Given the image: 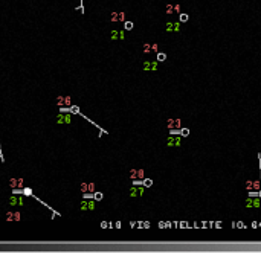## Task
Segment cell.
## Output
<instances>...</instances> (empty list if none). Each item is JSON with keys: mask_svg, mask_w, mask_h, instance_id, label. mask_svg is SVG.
Here are the masks:
<instances>
[{"mask_svg": "<svg viewBox=\"0 0 261 253\" xmlns=\"http://www.w3.org/2000/svg\"><path fill=\"white\" fill-rule=\"evenodd\" d=\"M95 207H96V204H95V200H92V198H84V200L79 203V211L81 212H92Z\"/></svg>", "mask_w": 261, "mask_h": 253, "instance_id": "cell-1", "label": "cell"}, {"mask_svg": "<svg viewBox=\"0 0 261 253\" xmlns=\"http://www.w3.org/2000/svg\"><path fill=\"white\" fill-rule=\"evenodd\" d=\"M55 122L60 124V125H69L72 122V116L69 114V111H63L60 114H57L55 117Z\"/></svg>", "mask_w": 261, "mask_h": 253, "instance_id": "cell-2", "label": "cell"}, {"mask_svg": "<svg viewBox=\"0 0 261 253\" xmlns=\"http://www.w3.org/2000/svg\"><path fill=\"white\" fill-rule=\"evenodd\" d=\"M182 145V136L180 134H177V136H169L168 139H166V147L168 148H179Z\"/></svg>", "mask_w": 261, "mask_h": 253, "instance_id": "cell-3", "label": "cell"}, {"mask_svg": "<svg viewBox=\"0 0 261 253\" xmlns=\"http://www.w3.org/2000/svg\"><path fill=\"white\" fill-rule=\"evenodd\" d=\"M143 191H145V186L143 185H141L139 188L136 186V185H133V188H130V197H133V198H136V197H142L143 195Z\"/></svg>", "mask_w": 261, "mask_h": 253, "instance_id": "cell-4", "label": "cell"}, {"mask_svg": "<svg viewBox=\"0 0 261 253\" xmlns=\"http://www.w3.org/2000/svg\"><path fill=\"white\" fill-rule=\"evenodd\" d=\"M57 105H60V107H69V105H72V98L70 96H58L57 98Z\"/></svg>", "mask_w": 261, "mask_h": 253, "instance_id": "cell-5", "label": "cell"}, {"mask_svg": "<svg viewBox=\"0 0 261 253\" xmlns=\"http://www.w3.org/2000/svg\"><path fill=\"white\" fill-rule=\"evenodd\" d=\"M260 206H261V198L250 197V198L246 200V207H255V209H258Z\"/></svg>", "mask_w": 261, "mask_h": 253, "instance_id": "cell-6", "label": "cell"}, {"mask_svg": "<svg viewBox=\"0 0 261 253\" xmlns=\"http://www.w3.org/2000/svg\"><path fill=\"white\" fill-rule=\"evenodd\" d=\"M9 186L12 189H23V178L22 177H15L9 180Z\"/></svg>", "mask_w": 261, "mask_h": 253, "instance_id": "cell-7", "label": "cell"}, {"mask_svg": "<svg viewBox=\"0 0 261 253\" xmlns=\"http://www.w3.org/2000/svg\"><path fill=\"white\" fill-rule=\"evenodd\" d=\"M81 192L83 194H93L95 192V183H81Z\"/></svg>", "mask_w": 261, "mask_h": 253, "instance_id": "cell-8", "label": "cell"}, {"mask_svg": "<svg viewBox=\"0 0 261 253\" xmlns=\"http://www.w3.org/2000/svg\"><path fill=\"white\" fill-rule=\"evenodd\" d=\"M20 218H22L20 212H6V216H5L6 221H20Z\"/></svg>", "mask_w": 261, "mask_h": 253, "instance_id": "cell-9", "label": "cell"}, {"mask_svg": "<svg viewBox=\"0 0 261 253\" xmlns=\"http://www.w3.org/2000/svg\"><path fill=\"white\" fill-rule=\"evenodd\" d=\"M9 204H11V206H23V197L11 195V198H9Z\"/></svg>", "mask_w": 261, "mask_h": 253, "instance_id": "cell-10", "label": "cell"}, {"mask_svg": "<svg viewBox=\"0 0 261 253\" xmlns=\"http://www.w3.org/2000/svg\"><path fill=\"white\" fill-rule=\"evenodd\" d=\"M124 37H125L124 31H112V34H110V38H112L113 41H116V40H124Z\"/></svg>", "mask_w": 261, "mask_h": 253, "instance_id": "cell-11", "label": "cell"}, {"mask_svg": "<svg viewBox=\"0 0 261 253\" xmlns=\"http://www.w3.org/2000/svg\"><path fill=\"white\" fill-rule=\"evenodd\" d=\"M166 125L169 126V128H182V121L180 119H168V122H166Z\"/></svg>", "mask_w": 261, "mask_h": 253, "instance_id": "cell-12", "label": "cell"}, {"mask_svg": "<svg viewBox=\"0 0 261 253\" xmlns=\"http://www.w3.org/2000/svg\"><path fill=\"white\" fill-rule=\"evenodd\" d=\"M130 177L134 178H143V169H131L130 171Z\"/></svg>", "mask_w": 261, "mask_h": 253, "instance_id": "cell-13", "label": "cell"}, {"mask_svg": "<svg viewBox=\"0 0 261 253\" xmlns=\"http://www.w3.org/2000/svg\"><path fill=\"white\" fill-rule=\"evenodd\" d=\"M157 69V63L156 61H145L143 63V70H156Z\"/></svg>", "mask_w": 261, "mask_h": 253, "instance_id": "cell-14", "label": "cell"}, {"mask_svg": "<svg viewBox=\"0 0 261 253\" xmlns=\"http://www.w3.org/2000/svg\"><path fill=\"white\" fill-rule=\"evenodd\" d=\"M124 17H125V15H124L122 12H121V14H118V12H113L110 20H112V21H124V20H125Z\"/></svg>", "mask_w": 261, "mask_h": 253, "instance_id": "cell-15", "label": "cell"}, {"mask_svg": "<svg viewBox=\"0 0 261 253\" xmlns=\"http://www.w3.org/2000/svg\"><path fill=\"white\" fill-rule=\"evenodd\" d=\"M179 28H180V24H179V23H168L166 24V31L168 32H171V31H176L177 32V31H180Z\"/></svg>", "mask_w": 261, "mask_h": 253, "instance_id": "cell-16", "label": "cell"}, {"mask_svg": "<svg viewBox=\"0 0 261 253\" xmlns=\"http://www.w3.org/2000/svg\"><path fill=\"white\" fill-rule=\"evenodd\" d=\"M180 136L182 137H188V136H190V130L185 128V126H182V128H180Z\"/></svg>", "mask_w": 261, "mask_h": 253, "instance_id": "cell-17", "label": "cell"}, {"mask_svg": "<svg viewBox=\"0 0 261 253\" xmlns=\"http://www.w3.org/2000/svg\"><path fill=\"white\" fill-rule=\"evenodd\" d=\"M165 60H166V53L157 52V61H165Z\"/></svg>", "mask_w": 261, "mask_h": 253, "instance_id": "cell-18", "label": "cell"}, {"mask_svg": "<svg viewBox=\"0 0 261 253\" xmlns=\"http://www.w3.org/2000/svg\"><path fill=\"white\" fill-rule=\"evenodd\" d=\"M261 189V180H255L254 182V191H260Z\"/></svg>", "mask_w": 261, "mask_h": 253, "instance_id": "cell-19", "label": "cell"}, {"mask_svg": "<svg viewBox=\"0 0 261 253\" xmlns=\"http://www.w3.org/2000/svg\"><path fill=\"white\" fill-rule=\"evenodd\" d=\"M246 189L247 191H254V182H252V180H247L246 182Z\"/></svg>", "mask_w": 261, "mask_h": 253, "instance_id": "cell-20", "label": "cell"}, {"mask_svg": "<svg viewBox=\"0 0 261 253\" xmlns=\"http://www.w3.org/2000/svg\"><path fill=\"white\" fill-rule=\"evenodd\" d=\"M133 26H134V24H133L131 21H125V23H124V28H125V31H131V29H133Z\"/></svg>", "mask_w": 261, "mask_h": 253, "instance_id": "cell-21", "label": "cell"}, {"mask_svg": "<svg viewBox=\"0 0 261 253\" xmlns=\"http://www.w3.org/2000/svg\"><path fill=\"white\" fill-rule=\"evenodd\" d=\"M102 197H104V195H102L101 192H93V198H95L96 201H101V200H102Z\"/></svg>", "mask_w": 261, "mask_h": 253, "instance_id": "cell-22", "label": "cell"}, {"mask_svg": "<svg viewBox=\"0 0 261 253\" xmlns=\"http://www.w3.org/2000/svg\"><path fill=\"white\" fill-rule=\"evenodd\" d=\"M143 186H145V188L153 186V180H151V178H145V180H143Z\"/></svg>", "mask_w": 261, "mask_h": 253, "instance_id": "cell-23", "label": "cell"}, {"mask_svg": "<svg viewBox=\"0 0 261 253\" xmlns=\"http://www.w3.org/2000/svg\"><path fill=\"white\" fill-rule=\"evenodd\" d=\"M179 17H180V19H179V20H180V23H185V21H188V19H190V17H188V14H180Z\"/></svg>", "mask_w": 261, "mask_h": 253, "instance_id": "cell-24", "label": "cell"}, {"mask_svg": "<svg viewBox=\"0 0 261 253\" xmlns=\"http://www.w3.org/2000/svg\"><path fill=\"white\" fill-rule=\"evenodd\" d=\"M67 111H70V113H79V108L78 107H70Z\"/></svg>", "mask_w": 261, "mask_h": 253, "instance_id": "cell-25", "label": "cell"}, {"mask_svg": "<svg viewBox=\"0 0 261 253\" xmlns=\"http://www.w3.org/2000/svg\"><path fill=\"white\" fill-rule=\"evenodd\" d=\"M23 194H24V195H32V191H31L29 188H24V189H23Z\"/></svg>", "mask_w": 261, "mask_h": 253, "instance_id": "cell-26", "label": "cell"}, {"mask_svg": "<svg viewBox=\"0 0 261 253\" xmlns=\"http://www.w3.org/2000/svg\"><path fill=\"white\" fill-rule=\"evenodd\" d=\"M143 52H151V44H145L143 46Z\"/></svg>", "mask_w": 261, "mask_h": 253, "instance_id": "cell-27", "label": "cell"}, {"mask_svg": "<svg viewBox=\"0 0 261 253\" xmlns=\"http://www.w3.org/2000/svg\"><path fill=\"white\" fill-rule=\"evenodd\" d=\"M235 226H237V227H240V229H246V226H244V224H243L241 221H238V223H235Z\"/></svg>", "mask_w": 261, "mask_h": 253, "instance_id": "cell-28", "label": "cell"}, {"mask_svg": "<svg viewBox=\"0 0 261 253\" xmlns=\"http://www.w3.org/2000/svg\"><path fill=\"white\" fill-rule=\"evenodd\" d=\"M151 50L157 53V44H151Z\"/></svg>", "mask_w": 261, "mask_h": 253, "instance_id": "cell-29", "label": "cell"}, {"mask_svg": "<svg viewBox=\"0 0 261 253\" xmlns=\"http://www.w3.org/2000/svg\"><path fill=\"white\" fill-rule=\"evenodd\" d=\"M101 227H102V229L109 227V223H107V221H102V223H101Z\"/></svg>", "mask_w": 261, "mask_h": 253, "instance_id": "cell-30", "label": "cell"}, {"mask_svg": "<svg viewBox=\"0 0 261 253\" xmlns=\"http://www.w3.org/2000/svg\"><path fill=\"white\" fill-rule=\"evenodd\" d=\"M249 195H250V197H258V194L254 192V191H249Z\"/></svg>", "mask_w": 261, "mask_h": 253, "instance_id": "cell-31", "label": "cell"}, {"mask_svg": "<svg viewBox=\"0 0 261 253\" xmlns=\"http://www.w3.org/2000/svg\"><path fill=\"white\" fill-rule=\"evenodd\" d=\"M159 227H160V229H164V227H165V223H164V221L159 223Z\"/></svg>", "mask_w": 261, "mask_h": 253, "instance_id": "cell-32", "label": "cell"}, {"mask_svg": "<svg viewBox=\"0 0 261 253\" xmlns=\"http://www.w3.org/2000/svg\"><path fill=\"white\" fill-rule=\"evenodd\" d=\"M143 227H145V229H148V227H150V223H147V221H145V223H143Z\"/></svg>", "mask_w": 261, "mask_h": 253, "instance_id": "cell-33", "label": "cell"}, {"mask_svg": "<svg viewBox=\"0 0 261 253\" xmlns=\"http://www.w3.org/2000/svg\"><path fill=\"white\" fill-rule=\"evenodd\" d=\"M258 197H260V198H261V189H260V192H258Z\"/></svg>", "mask_w": 261, "mask_h": 253, "instance_id": "cell-34", "label": "cell"}, {"mask_svg": "<svg viewBox=\"0 0 261 253\" xmlns=\"http://www.w3.org/2000/svg\"><path fill=\"white\" fill-rule=\"evenodd\" d=\"M258 226H260V227H261V223H258Z\"/></svg>", "mask_w": 261, "mask_h": 253, "instance_id": "cell-35", "label": "cell"}]
</instances>
